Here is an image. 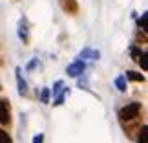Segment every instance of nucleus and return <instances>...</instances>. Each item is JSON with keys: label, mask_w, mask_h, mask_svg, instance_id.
Wrapping results in <instances>:
<instances>
[{"label": "nucleus", "mask_w": 148, "mask_h": 143, "mask_svg": "<svg viewBox=\"0 0 148 143\" xmlns=\"http://www.w3.org/2000/svg\"><path fill=\"white\" fill-rule=\"evenodd\" d=\"M81 57H82V59H99V51L90 50V48H84L81 51Z\"/></svg>", "instance_id": "nucleus-5"}, {"label": "nucleus", "mask_w": 148, "mask_h": 143, "mask_svg": "<svg viewBox=\"0 0 148 143\" xmlns=\"http://www.w3.org/2000/svg\"><path fill=\"white\" fill-rule=\"evenodd\" d=\"M44 141V136L42 134H38V136H35V138H33V143H42Z\"/></svg>", "instance_id": "nucleus-16"}, {"label": "nucleus", "mask_w": 148, "mask_h": 143, "mask_svg": "<svg viewBox=\"0 0 148 143\" xmlns=\"http://www.w3.org/2000/svg\"><path fill=\"white\" fill-rule=\"evenodd\" d=\"M146 20H148V13H143V15H141V19H139V22H137V24H139V28H143L145 31L148 30V26H146Z\"/></svg>", "instance_id": "nucleus-10"}, {"label": "nucleus", "mask_w": 148, "mask_h": 143, "mask_svg": "<svg viewBox=\"0 0 148 143\" xmlns=\"http://www.w3.org/2000/svg\"><path fill=\"white\" fill-rule=\"evenodd\" d=\"M139 62H141V66H143V70H148V61H146V53H145V51L139 55Z\"/></svg>", "instance_id": "nucleus-13"}, {"label": "nucleus", "mask_w": 148, "mask_h": 143, "mask_svg": "<svg viewBox=\"0 0 148 143\" xmlns=\"http://www.w3.org/2000/svg\"><path fill=\"white\" fill-rule=\"evenodd\" d=\"M124 77L132 79V81H139V83H143V81H145V75H141V73H135V72H132V70H128Z\"/></svg>", "instance_id": "nucleus-7"}, {"label": "nucleus", "mask_w": 148, "mask_h": 143, "mask_svg": "<svg viewBox=\"0 0 148 143\" xmlns=\"http://www.w3.org/2000/svg\"><path fill=\"white\" fill-rule=\"evenodd\" d=\"M40 101H42V103H48V101H49V88H42V92H40Z\"/></svg>", "instance_id": "nucleus-12"}, {"label": "nucleus", "mask_w": 148, "mask_h": 143, "mask_svg": "<svg viewBox=\"0 0 148 143\" xmlns=\"http://www.w3.org/2000/svg\"><path fill=\"white\" fill-rule=\"evenodd\" d=\"M0 143H11V138L4 132V130H0Z\"/></svg>", "instance_id": "nucleus-14"}, {"label": "nucleus", "mask_w": 148, "mask_h": 143, "mask_svg": "<svg viewBox=\"0 0 148 143\" xmlns=\"http://www.w3.org/2000/svg\"><path fill=\"white\" fill-rule=\"evenodd\" d=\"M130 51H132V55H134V59H139V55H141V53H143V51H141V50H137V48H132V50H130Z\"/></svg>", "instance_id": "nucleus-15"}, {"label": "nucleus", "mask_w": 148, "mask_h": 143, "mask_svg": "<svg viewBox=\"0 0 148 143\" xmlns=\"http://www.w3.org/2000/svg\"><path fill=\"white\" fill-rule=\"evenodd\" d=\"M62 90H64V83H62V81H57V83L53 84V90H51V92H53V97H57V95L62 92Z\"/></svg>", "instance_id": "nucleus-8"}, {"label": "nucleus", "mask_w": 148, "mask_h": 143, "mask_svg": "<svg viewBox=\"0 0 148 143\" xmlns=\"http://www.w3.org/2000/svg\"><path fill=\"white\" fill-rule=\"evenodd\" d=\"M18 37L22 39V41H27V31H26V24H24V22H22V24H20V30H18Z\"/></svg>", "instance_id": "nucleus-11"}, {"label": "nucleus", "mask_w": 148, "mask_h": 143, "mask_svg": "<svg viewBox=\"0 0 148 143\" xmlns=\"http://www.w3.org/2000/svg\"><path fill=\"white\" fill-rule=\"evenodd\" d=\"M84 68H86L84 61H75V62H71V64L66 68V72H68V75H70V77H79V75H82Z\"/></svg>", "instance_id": "nucleus-2"}, {"label": "nucleus", "mask_w": 148, "mask_h": 143, "mask_svg": "<svg viewBox=\"0 0 148 143\" xmlns=\"http://www.w3.org/2000/svg\"><path fill=\"white\" fill-rule=\"evenodd\" d=\"M139 143H148V127H143V128H141Z\"/></svg>", "instance_id": "nucleus-9"}, {"label": "nucleus", "mask_w": 148, "mask_h": 143, "mask_svg": "<svg viewBox=\"0 0 148 143\" xmlns=\"http://www.w3.org/2000/svg\"><path fill=\"white\" fill-rule=\"evenodd\" d=\"M115 86H117L119 92H124V90H126V77H124V75H119L115 79Z\"/></svg>", "instance_id": "nucleus-6"}, {"label": "nucleus", "mask_w": 148, "mask_h": 143, "mask_svg": "<svg viewBox=\"0 0 148 143\" xmlns=\"http://www.w3.org/2000/svg\"><path fill=\"white\" fill-rule=\"evenodd\" d=\"M16 83H18V94L20 95H24L26 94V90H27V84H26V81L22 79V72H20V68H16Z\"/></svg>", "instance_id": "nucleus-4"}, {"label": "nucleus", "mask_w": 148, "mask_h": 143, "mask_svg": "<svg viewBox=\"0 0 148 143\" xmlns=\"http://www.w3.org/2000/svg\"><path fill=\"white\" fill-rule=\"evenodd\" d=\"M0 123L2 125L9 123V106L5 101H0Z\"/></svg>", "instance_id": "nucleus-3"}, {"label": "nucleus", "mask_w": 148, "mask_h": 143, "mask_svg": "<svg viewBox=\"0 0 148 143\" xmlns=\"http://www.w3.org/2000/svg\"><path fill=\"white\" fill-rule=\"evenodd\" d=\"M139 110H141V105H139V103H130V105H126V106L121 108L119 116H121L123 119H134L139 114Z\"/></svg>", "instance_id": "nucleus-1"}]
</instances>
